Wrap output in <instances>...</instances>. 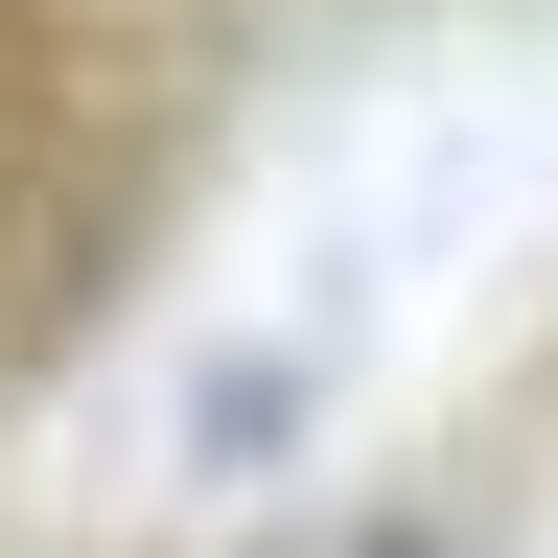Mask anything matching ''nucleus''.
<instances>
[{
  "instance_id": "f257e3e1",
  "label": "nucleus",
  "mask_w": 558,
  "mask_h": 558,
  "mask_svg": "<svg viewBox=\"0 0 558 558\" xmlns=\"http://www.w3.org/2000/svg\"><path fill=\"white\" fill-rule=\"evenodd\" d=\"M396 558H442V535H396Z\"/></svg>"
}]
</instances>
